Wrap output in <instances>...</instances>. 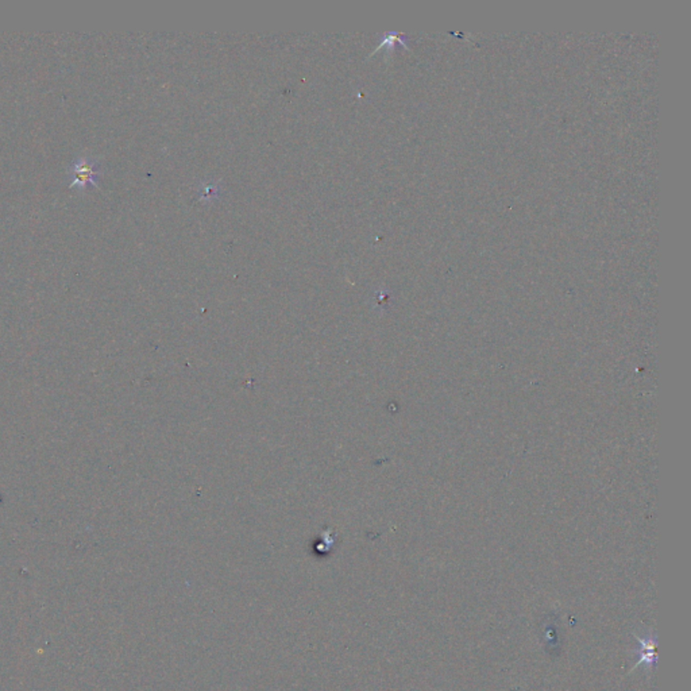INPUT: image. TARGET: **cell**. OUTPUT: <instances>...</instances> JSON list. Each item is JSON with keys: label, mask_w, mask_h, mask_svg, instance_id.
<instances>
[{"label": "cell", "mask_w": 691, "mask_h": 691, "mask_svg": "<svg viewBox=\"0 0 691 691\" xmlns=\"http://www.w3.org/2000/svg\"><path fill=\"white\" fill-rule=\"evenodd\" d=\"M68 185L76 191H84L89 185L98 188L102 168L98 157L80 156L68 166Z\"/></svg>", "instance_id": "cell-1"}, {"label": "cell", "mask_w": 691, "mask_h": 691, "mask_svg": "<svg viewBox=\"0 0 691 691\" xmlns=\"http://www.w3.org/2000/svg\"><path fill=\"white\" fill-rule=\"evenodd\" d=\"M219 196V187L216 184H207L200 188V199L212 202Z\"/></svg>", "instance_id": "cell-4"}, {"label": "cell", "mask_w": 691, "mask_h": 691, "mask_svg": "<svg viewBox=\"0 0 691 691\" xmlns=\"http://www.w3.org/2000/svg\"><path fill=\"white\" fill-rule=\"evenodd\" d=\"M397 45H402V46H405V47H408V49H410V46H408V37L401 35V34H398V33H389V34L383 35L381 42H380V45H378V47H377V49H376L373 53H376L377 50H380V49H383V47H386L388 50H390V52H392V50H393V49H395Z\"/></svg>", "instance_id": "cell-3"}, {"label": "cell", "mask_w": 691, "mask_h": 691, "mask_svg": "<svg viewBox=\"0 0 691 691\" xmlns=\"http://www.w3.org/2000/svg\"><path fill=\"white\" fill-rule=\"evenodd\" d=\"M636 640L639 643V649H636L634 652L639 661L633 666V670L640 666H644L647 671L652 670L656 663V636L655 634H646L643 637L637 636Z\"/></svg>", "instance_id": "cell-2"}]
</instances>
